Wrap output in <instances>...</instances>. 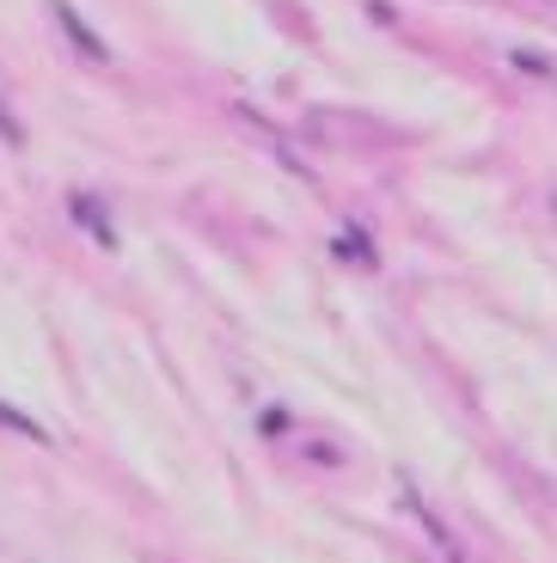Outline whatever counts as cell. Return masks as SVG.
Instances as JSON below:
<instances>
[{
    "label": "cell",
    "instance_id": "cell-5",
    "mask_svg": "<svg viewBox=\"0 0 557 563\" xmlns=\"http://www.w3.org/2000/svg\"><path fill=\"white\" fill-rule=\"evenodd\" d=\"M515 68H521V74H545V62L533 56V49H515Z\"/></svg>",
    "mask_w": 557,
    "mask_h": 563
},
{
    "label": "cell",
    "instance_id": "cell-2",
    "mask_svg": "<svg viewBox=\"0 0 557 563\" xmlns=\"http://www.w3.org/2000/svg\"><path fill=\"white\" fill-rule=\"evenodd\" d=\"M74 221L86 227V233H92L98 245H105V252H117V233H111V221H105V214H98V202H86V197H74Z\"/></svg>",
    "mask_w": 557,
    "mask_h": 563
},
{
    "label": "cell",
    "instance_id": "cell-4",
    "mask_svg": "<svg viewBox=\"0 0 557 563\" xmlns=\"http://www.w3.org/2000/svg\"><path fill=\"white\" fill-rule=\"evenodd\" d=\"M337 257H356L362 269H374V245H368V233H356V227H343V240H337Z\"/></svg>",
    "mask_w": 557,
    "mask_h": 563
},
{
    "label": "cell",
    "instance_id": "cell-3",
    "mask_svg": "<svg viewBox=\"0 0 557 563\" xmlns=\"http://www.w3.org/2000/svg\"><path fill=\"white\" fill-rule=\"evenodd\" d=\"M0 429H13V435H25V441H37V448H50V429H43V422H31L25 410H13L7 398H0Z\"/></svg>",
    "mask_w": 557,
    "mask_h": 563
},
{
    "label": "cell",
    "instance_id": "cell-1",
    "mask_svg": "<svg viewBox=\"0 0 557 563\" xmlns=\"http://www.w3.org/2000/svg\"><path fill=\"white\" fill-rule=\"evenodd\" d=\"M50 13H56V25L68 31V43H74V49H80L86 62H111V49H105V37H98V31L86 25L80 13H74L68 0H50Z\"/></svg>",
    "mask_w": 557,
    "mask_h": 563
}]
</instances>
